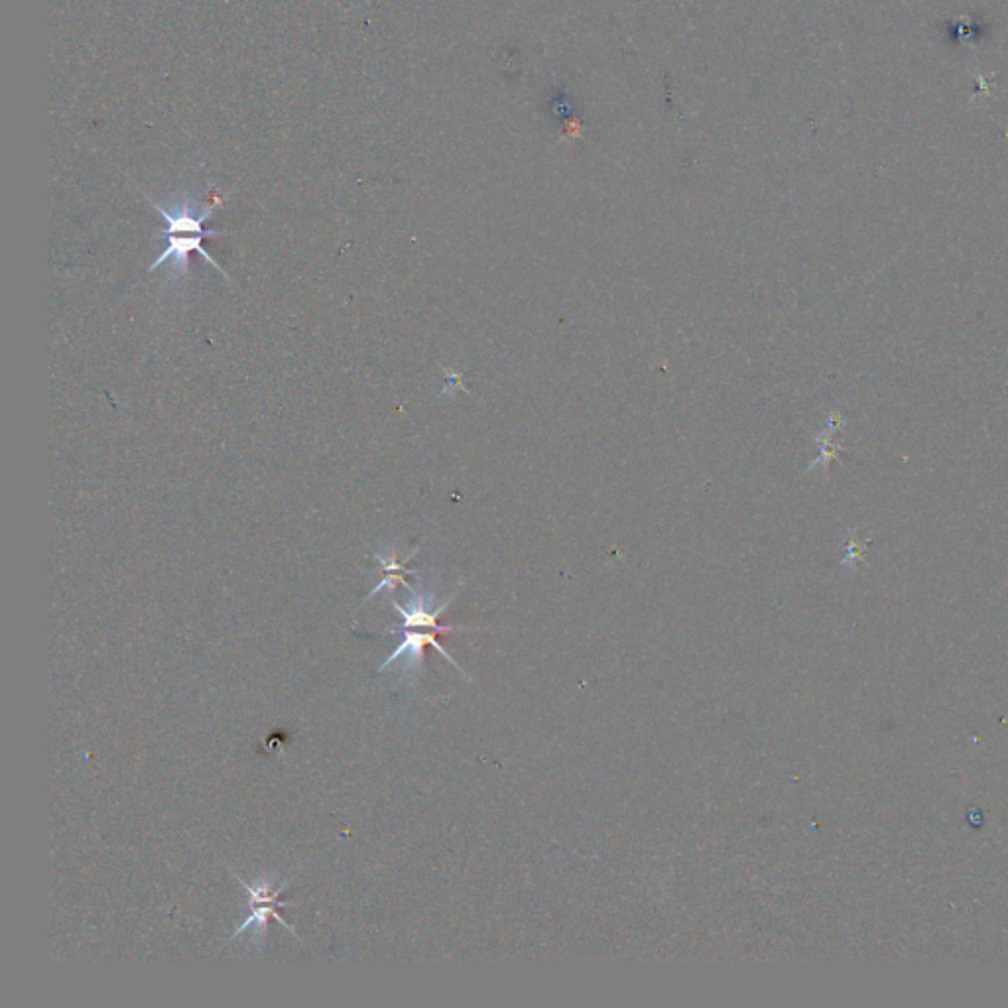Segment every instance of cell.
Returning <instances> with one entry per match:
<instances>
[{
    "mask_svg": "<svg viewBox=\"0 0 1008 1008\" xmlns=\"http://www.w3.org/2000/svg\"><path fill=\"white\" fill-rule=\"evenodd\" d=\"M235 875V873H233ZM235 879L243 884V888L249 892V916L247 920L233 932V936L229 938V944L233 940H237L239 936L247 934V932H252V940H262L266 936V930H268V922L270 920H276L280 922L292 936H296L300 940V936L296 934V930L284 920L282 914H278L280 910L288 908V906H296L298 902H292V900H280V896L284 894V890L290 886V882H284V884H276L274 879L270 877H264V879H258V881L247 882L243 881L241 877L235 875Z\"/></svg>",
    "mask_w": 1008,
    "mask_h": 1008,
    "instance_id": "cell-1",
    "label": "cell"
},
{
    "mask_svg": "<svg viewBox=\"0 0 1008 1008\" xmlns=\"http://www.w3.org/2000/svg\"><path fill=\"white\" fill-rule=\"evenodd\" d=\"M402 632H404V640H402V642H400V646H398V648H396V650H394V652L386 658V662H382V664L378 666V672H384V670H386L388 666H392L396 660L404 658L402 672H404V676H406V678H412V676H416V674H420V672H422V666H424V650H426L428 646H434V648L440 652L441 656H445V658H447V662H449L451 666H455V668H457V670H459V672H461V674H463L469 682H473V680L465 674V670H463V668H461V666L453 660V656H451V654H449V652L441 646L440 642H438L436 634H440V632H436V630L420 629H404Z\"/></svg>",
    "mask_w": 1008,
    "mask_h": 1008,
    "instance_id": "cell-3",
    "label": "cell"
},
{
    "mask_svg": "<svg viewBox=\"0 0 1008 1008\" xmlns=\"http://www.w3.org/2000/svg\"><path fill=\"white\" fill-rule=\"evenodd\" d=\"M166 237H168V247H166V251L162 252L150 264V272H154L156 268H160L164 264H170V274H174L172 280L176 282L178 278H184L188 274L189 252L195 251L201 254V258L205 262H209L211 266H215L227 280H231V276L221 268V264L217 260H213V256L203 249L205 237H225V233H219V231H209V233H166Z\"/></svg>",
    "mask_w": 1008,
    "mask_h": 1008,
    "instance_id": "cell-2",
    "label": "cell"
},
{
    "mask_svg": "<svg viewBox=\"0 0 1008 1008\" xmlns=\"http://www.w3.org/2000/svg\"><path fill=\"white\" fill-rule=\"evenodd\" d=\"M416 554H418V550H414V552H412L406 560H398L396 550H390L388 554H375L378 566L382 569L384 577L378 581L377 585H375V589L369 593V597H367L365 601L373 599L377 593L384 591V589L394 591V589H396V585H404L406 589H410L412 585L406 581V575H416V573H418V569H410V567H406V564H408V562H410V558H414Z\"/></svg>",
    "mask_w": 1008,
    "mask_h": 1008,
    "instance_id": "cell-5",
    "label": "cell"
},
{
    "mask_svg": "<svg viewBox=\"0 0 1008 1008\" xmlns=\"http://www.w3.org/2000/svg\"><path fill=\"white\" fill-rule=\"evenodd\" d=\"M412 593V599L408 601V607H402L400 603H396L392 599V607L400 613V617L404 619L402 623V630L404 629H420V630H436L440 634H447V632H467L465 627H443L440 625V617L445 613V609L453 603L455 595L449 597L445 603H441L438 607H434V593H422V591H416L414 587L408 589Z\"/></svg>",
    "mask_w": 1008,
    "mask_h": 1008,
    "instance_id": "cell-4",
    "label": "cell"
},
{
    "mask_svg": "<svg viewBox=\"0 0 1008 1008\" xmlns=\"http://www.w3.org/2000/svg\"><path fill=\"white\" fill-rule=\"evenodd\" d=\"M447 382H449V390H455V388L465 390V386H463V375H461V373H453V371H449V375H447Z\"/></svg>",
    "mask_w": 1008,
    "mask_h": 1008,
    "instance_id": "cell-6",
    "label": "cell"
}]
</instances>
